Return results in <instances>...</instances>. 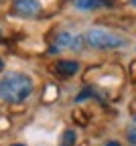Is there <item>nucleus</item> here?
<instances>
[{
    "mask_svg": "<svg viewBox=\"0 0 136 146\" xmlns=\"http://www.w3.org/2000/svg\"><path fill=\"white\" fill-rule=\"evenodd\" d=\"M35 83L25 73H8L0 79V98L6 104H23L31 98Z\"/></svg>",
    "mask_w": 136,
    "mask_h": 146,
    "instance_id": "f257e3e1",
    "label": "nucleus"
},
{
    "mask_svg": "<svg viewBox=\"0 0 136 146\" xmlns=\"http://www.w3.org/2000/svg\"><path fill=\"white\" fill-rule=\"evenodd\" d=\"M85 43L93 49H120L124 47L128 41L124 36L116 35L112 31H106V29H91L87 35H85Z\"/></svg>",
    "mask_w": 136,
    "mask_h": 146,
    "instance_id": "f03ea898",
    "label": "nucleus"
},
{
    "mask_svg": "<svg viewBox=\"0 0 136 146\" xmlns=\"http://www.w3.org/2000/svg\"><path fill=\"white\" fill-rule=\"evenodd\" d=\"M83 41L85 36H79V35H71V33H59L55 36V41L51 45V53H61V51H79L83 47Z\"/></svg>",
    "mask_w": 136,
    "mask_h": 146,
    "instance_id": "7ed1b4c3",
    "label": "nucleus"
},
{
    "mask_svg": "<svg viewBox=\"0 0 136 146\" xmlns=\"http://www.w3.org/2000/svg\"><path fill=\"white\" fill-rule=\"evenodd\" d=\"M12 10H14L16 16H21V18H37L39 14H41L43 6H41L39 0H14Z\"/></svg>",
    "mask_w": 136,
    "mask_h": 146,
    "instance_id": "20e7f679",
    "label": "nucleus"
},
{
    "mask_svg": "<svg viewBox=\"0 0 136 146\" xmlns=\"http://www.w3.org/2000/svg\"><path fill=\"white\" fill-rule=\"evenodd\" d=\"M73 6L77 10H83V12H91V10H98L102 6H112L114 0H71Z\"/></svg>",
    "mask_w": 136,
    "mask_h": 146,
    "instance_id": "39448f33",
    "label": "nucleus"
},
{
    "mask_svg": "<svg viewBox=\"0 0 136 146\" xmlns=\"http://www.w3.org/2000/svg\"><path fill=\"white\" fill-rule=\"evenodd\" d=\"M55 69H57V73H61V75L71 77V75H75V73L79 71V63L73 61V59H61V61H57Z\"/></svg>",
    "mask_w": 136,
    "mask_h": 146,
    "instance_id": "423d86ee",
    "label": "nucleus"
},
{
    "mask_svg": "<svg viewBox=\"0 0 136 146\" xmlns=\"http://www.w3.org/2000/svg\"><path fill=\"white\" fill-rule=\"evenodd\" d=\"M75 130H65L63 132V140H61V146H75Z\"/></svg>",
    "mask_w": 136,
    "mask_h": 146,
    "instance_id": "0eeeda50",
    "label": "nucleus"
},
{
    "mask_svg": "<svg viewBox=\"0 0 136 146\" xmlns=\"http://www.w3.org/2000/svg\"><path fill=\"white\" fill-rule=\"evenodd\" d=\"M128 140H130V144H132V146H136V124L128 130Z\"/></svg>",
    "mask_w": 136,
    "mask_h": 146,
    "instance_id": "6e6552de",
    "label": "nucleus"
},
{
    "mask_svg": "<svg viewBox=\"0 0 136 146\" xmlns=\"http://www.w3.org/2000/svg\"><path fill=\"white\" fill-rule=\"evenodd\" d=\"M106 146H122V144H120V142H116V140H112V142H108Z\"/></svg>",
    "mask_w": 136,
    "mask_h": 146,
    "instance_id": "1a4fd4ad",
    "label": "nucleus"
},
{
    "mask_svg": "<svg viewBox=\"0 0 136 146\" xmlns=\"http://www.w3.org/2000/svg\"><path fill=\"white\" fill-rule=\"evenodd\" d=\"M128 2H130L132 6H136V0H128Z\"/></svg>",
    "mask_w": 136,
    "mask_h": 146,
    "instance_id": "9d476101",
    "label": "nucleus"
},
{
    "mask_svg": "<svg viewBox=\"0 0 136 146\" xmlns=\"http://www.w3.org/2000/svg\"><path fill=\"white\" fill-rule=\"evenodd\" d=\"M2 67H4V63H2V59H0V71H2Z\"/></svg>",
    "mask_w": 136,
    "mask_h": 146,
    "instance_id": "9b49d317",
    "label": "nucleus"
},
{
    "mask_svg": "<svg viewBox=\"0 0 136 146\" xmlns=\"http://www.w3.org/2000/svg\"><path fill=\"white\" fill-rule=\"evenodd\" d=\"M12 146H27V144H12Z\"/></svg>",
    "mask_w": 136,
    "mask_h": 146,
    "instance_id": "f8f14e48",
    "label": "nucleus"
},
{
    "mask_svg": "<svg viewBox=\"0 0 136 146\" xmlns=\"http://www.w3.org/2000/svg\"><path fill=\"white\" fill-rule=\"evenodd\" d=\"M0 39H2V29H0Z\"/></svg>",
    "mask_w": 136,
    "mask_h": 146,
    "instance_id": "ddd939ff",
    "label": "nucleus"
},
{
    "mask_svg": "<svg viewBox=\"0 0 136 146\" xmlns=\"http://www.w3.org/2000/svg\"><path fill=\"white\" fill-rule=\"evenodd\" d=\"M134 124H136V116H134Z\"/></svg>",
    "mask_w": 136,
    "mask_h": 146,
    "instance_id": "4468645a",
    "label": "nucleus"
}]
</instances>
